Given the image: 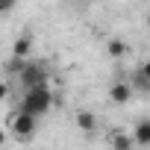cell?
<instances>
[{
	"label": "cell",
	"instance_id": "1",
	"mask_svg": "<svg viewBox=\"0 0 150 150\" xmlns=\"http://www.w3.org/2000/svg\"><path fill=\"white\" fill-rule=\"evenodd\" d=\"M50 106H53V91H50V83H41V86H33V88H24V97H21V112H27V115H35V118H41V115H47L50 112Z\"/></svg>",
	"mask_w": 150,
	"mask_h": 150
},
{
	"label": "cell",
	"instance_id": "2",
	"mask_svg": "<svg viewBox=\"0 0 150 150\" xmlns=\"http://www.w3.org/2000/svg\"><path fill=\"white\" fill-rule=\"evenodd\" d=\"M15 141H33L35 138V132H38V118L35 115H27V112H21V109H15L12 112V118H9V129H6Z\"/></svg>",
	"mask_w": 150,
	"mask_h": 150
},
{
	"label": "cell",
	"instance_id": "3",
	"mask_svg": "<svg viewBox=\"0 0 150 150\" xmlns=\"http://www.w3.org/2000/svg\"><path fill=\"white\" fill-rule=\"evenodd\" d=\"M18 86L21 88H33V86H41V83H47V71H44V65L38 62V59H24V65L18 68Z\"/></svg>",
	"mask_w": 150,
	"mask_h": 150
},
{
	"label": "cell",
	"instance_id": "4",
	"mask_svg": "<svg viewBox=\"0 0 150 150\" xmlns=\"http://www.w3.org/2000/svg\"><path fill=\"white\" fill-rule=\"evenodd\" d=\"M127 83H129V88H132V91L147 94V91H150V65H147V62H141V65L135 68V74H132Z\"/></svg>",
	"mask_w": 150,
	"mask_h": 150
},
{
	"label": "cell",
	"instance_id": "5",
	"mask_svg": "<svg viewBox=\"0 0 150 150\" xmlns=\"http://www.w3.org/2000/svg\"><path fill=\"white\" fill-rule=\"evenodd\" d=\"M132 88H129V83L127 80H118V83H112L109 86V97H112V103H118V106H127L129 100H132Z\"/></svg>",
	"mask_w": 150,
	"mask_h": 150
},
{
	"label": "cell",
	"instance_id": "6",
	"mask_svg": "<svg viewBox=\"0 0 150 150\" xmlns=\"http://www.w3.org/2000/svg\"><path fill=\"white\" fill-rule=\"evenodd\" d=\"M33 44H35L33 33H21V35L15 38V44H12V56H15V59H30V56H33Z\"/></svg>",
	"mask_w": 150,
	"mask_h": 150
},
{
	"label": "cell",
	"instance_id": "7",
	"mask_svg": "<svg viewBox=\"0 0 150 150\" xmlns=\"http://www.w3.org/2000/svg\"><path fill=\"white\" fill-rule=\"evenodd\" d=\"M74 124H77L80 132H94L97 129V118H94L91 109H80L77 115H74Z\"/></svg>",
	"mask_w": 150,
	"mask_h": 150
},
{
	"label": "cell",
	"instance_id": "8",
	"mask_svg": "<svg viewBox=\"0 0 150 150\" xmlns=\"http://www.w3.org/2000/svg\"><path fill=\"white\" fill-rule=\"evenodd\" d=\"M132 144H138V147H147V144H150V121H147V118H141V121L135 124V129H132Z\"/></svg>",
	"mask_w": 150,
	"mask_h": 150
},
{
	"label": "cell",
	"instance_id": "9",
	"mask_svg": "<svg viewBox=\"0 0 150 150\" xmlns=\"http://www.w3.org/2000/svg\"><path fill=\"white\" fill-rule=\"evenodd\" d=\"M106 53H109L112 59H124V56L129 53V44H127L124 38H109V41H106Z\"/></svg>",
	"mask_w": 150,
	"mask_h": 150
},
{
	"label": "cell",
	"instance_id": "10",
	"mask_svg": "<svg viewBox=\"0 0 150 150\" xmlns=\"http://www.w3.org/2000/svg\"><path fill=\"white\" fill-rule=\"evenodd\" d=\"M135 144H132V135H127V132H112V150H132Z\"/></svg>",
	"mask_w": 150,
	"mask_h": 150
},
{
	"label": "cell",
	"instance_id": "11",
	"mask_svg": "<svg viewBox=\"0 0 150 150\" xmlns=\"http://www.w3.org/2000/svg\"><path fill=\"white\" fill-rule=\"evenodd\" d=\"M15 3H18V0H0V15L12 12V9H15Z\"/></svg>",
	"mask_w": 150,
	"mask_h": 150
},
{
	"label": "cell",
	"instance_id": "12",
	"mask_svg": "<svg viewBox=\"0 0 150 150\" xmlns=\"http://www.w3.org/2000/svg\"><path fill=\"white\" fill-rule=\"evenodd\" d=\"M6 97H9V83H6V80H0V103H3Z\"/></svg>",
	"mask_w": 150,
	"mask_h": 150
},
{
	"label": "cell",
	"instance_id": "13",
	"mask_svg": "<svg viewBox=\"0 0 150 150\" xmlns=\"http://www.w3.org/2000/svg\"><path fill=\"white\" fill-rule=\"evenodd\" d=\"M6 138H9V132H6L3 127H0V144H6Z\"/></svg>",
	"mask_w": 150,
	"mask_h": 150
}]
</instances>
